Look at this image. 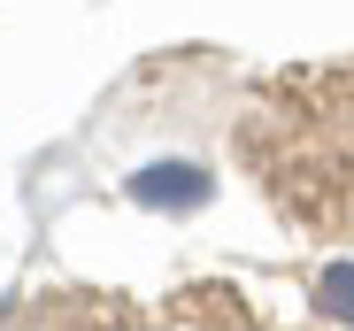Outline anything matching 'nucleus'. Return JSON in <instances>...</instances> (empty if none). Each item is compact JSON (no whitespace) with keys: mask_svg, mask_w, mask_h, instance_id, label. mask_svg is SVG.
<instances>
[{"mask_svg":"<svg viewBox=\"0 0 354 331\" xmlns=\"http://www.w3.org/2000/svg\"><path fill=\"white\" fill-rule=\"evenodd\" d=\"M239 162L285 224L339 239L354 224V62L270 77L239 116Z\"/></svg>","mask_w":354,"mask_h":331,"instance_id":"obj_1","label":"nucleus"},{"mask_svg":"<svg viewBox=\"0 0 354 331\" xmlns=\"http://www.w3.org/2000/svg\"><path fill=\"white\" fill-rule=\"evenodd\" d=\"M316 316H331V323H354V269H346V262H331L324 278H316Z\"/></svg>","mask_w":354,"mask_h":331,"instance_id":"obj_2","label":"nucleus"}]
</instances>
